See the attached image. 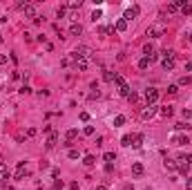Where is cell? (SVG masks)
Returning <instances> with one entry per match:
<instances>
[{"instance_id": "cell-1", "label": "cell", "mask_w": 192, "mask_h": 190, "mask_svg": "<svg viewBox=\"0 0 192 190\" xmlns=\"http://www.w3.org/2000/svg\"><path fill=\"white\" fill-rule=\"evenodd\" d=\"M163 34H165V25H163V22H154V25L148 27V36L150 38H161Z\"/></svg>"}, {"instance_id": "cell-2", "label": "cell", "mask_w": 192, "mask_h": 190, "mask_svg": "<svg viewBox=\"0 0 192 190\" xmlns=\"http://www.w3.org/2000/svg\"><path fill=\"white\" fill-rule=\"evenodd\" d=\"M72 61H74V67H76L78 72H85V70H87V65H89V61H87V58H81V56L74 54V51H72Z\"/></svg>"}, {"instance_id": "cell-3", "label": "cell", "mask_w": 192, "mask_h": 190, "mask_svg": "<svg viewBox=\"0 0 192 190\" xmlns=\"http://www.w3.org/2000/svg\"><path fill=\"white\" fill-rule=\"evenodd\" d=\"M145 101H148V105H154V103L159 101V90L156 87H148L145 90Z\"/></svg>"}, {"instance_id": "cell-4", "label": "cell", "mask_w": 192, "mask_h": 190, "mask_svg": "<svg viewBox=\"0 0 192 190\" xmlns=\"http://www.w3.org/2000/svg\"><path fill=\"white\" fill-rule=\"evenodd\" d=\"M156 112H159V110H156V105H145L143 112H141V119H143V121H150V119L156 116Z\"/></svg>"}, {"instance_id": "cell-5", "label": "cell", "mask_w": 192, "mask_h": 190, "mask_svg": "<svg viewBox=\"0 0 192 190\" xmlns=\"http://www.w3.org/2000/svg\"><path fill=\"white\" fill-rule=\"evenodd\" d=\"M18 7L22 9V14H25L27 18H36V7H34V5H29V2H20Z\"/></svg>"}, {"instance_id": "cell-6", "label": "cell", "mask_w": 192, "mask_h": 190, "mask_svg": "<svg viewBox=\"0 0 192 190\" xmlns=\"http://www.w3.org/2000/svg\"><path fill=\"white\" fill-rule=\"evenodd\" d=\"M139 11H141V9H139V5H132V7H127V9H125V14H123V20L127 22V20H132V18H136Z\"/></svg>"}, {"instance_id": "cell-7", "label": "cell", "mask_w": 192, "mask_h": 190, "mask_svg": "<svg viewBox=\"0 0 192 190\" xmlns=\"http://www.w3.org/2000/svg\"><path fill=\"white\" fill-rule=\"evenodd\" d=\"M74 54H78V56H81V58H87V61L92 58V49H89V47H85V45H78Z\"/></svg>"}, {"instance_id": "cell-8", "label": "cell", "mask_w": 192, "mask_h": 190, "mask_svg": "<svg viewBox=\"0 0 192 190\" xmlns=\"http://www.w3.org/2000/svg\"><path fill=\"white\" fill-rule=\"evenodd\" d=\"M25 175H27V165H25V161H20V163H18V170H16V175H14V179L20 181V179H25Z\"/></svg>"}, {"instance_id": "cell-9", "label": "cell", "mask_w": 192, "mask_h": 190, "mask_svg": "<svg viewBox=\"0 0 192 190\" xmlns=\"http://www.w3.org/2000/svg\"><path fill=\"white\" fill-rule=\"evenodd\" d=\"M7 179H9V168L2 163V161H0V186H5Z\"/></svg>"}, {"instance_id": "cell-10", "label": "cell", "mask_w": 192, "mask_h": 190, "mask_svg": "<svg viewBox=\"0 0 192 190\" xmlns=\"http://www.w3.org/2000/svg\"><path fill=\"white\" fill-rule=\"evenodd\" d=\"M172 141H174V146H188V143H190L188 134H174Z\"/></svg>"}, {"instance_id": "cell-11", "label": "cell", "mask_w": 192, "mask_h": 190, "mask_svg": "<svg viewBox=\"0 0 192 190\" xmlns=\"http://www.w3.org/2000/svg\"><path fill=\"white\" fill-rule=\"evenodd\" d=\"M69 34H72V36H81V34H83V25H81V22H72Z\"/></svg>"}, {"instance_id": "cell-12", "label": "cell", "mask_w": 192, "mask_h": 190, "mask_svg": "<svg viewBox=\"0 0 192 190\" xmlns=\"http://www.w3.org/2000/svg\"><path fill=\"white\" fill-rule=\"evenodd\" d=\"M143 172H145L143 163H139V161H136V163H132V175H134V177H141Z\"/></svg>"}, {"instance_id": "cell-13", "label": "cell", "mask_w": 192, "mask_h": 190, "mask_svg": "<svg viewBox=\"0 0 192 190\" xmlns=\"http://www.w3.org/2000/svg\"><path fill=\"white\" fill-rule=\"evenodd\" d=\"M56 143H58V134L52 132V134H49V139H47V148L52 150V148H56Z\"/></svg>"}, {"instance_id": "cell-14", "label": "cell", "mask_w": 192, "mask_h": 190, "mask_svg": "<svg viewBox=\"0 0 192 190\" xmlns=\"http://www.w3.org/2000/svg\"><path fill=\"white\" fill-rule=\"evenodd\" d=\"M118 94H121V96H125V99H127V96L132 94V90H130V85H127V83H123L121 87H118Z\"/></svg>"}, {"instance_id": "cell-15", "label": "cell", "mask_w": 192, "mask_h": 190, "mask_svg": "<svg viewBox=\"0 0 192 190\" xmlns=\"http://www.w3.org/2000/svg\"><path fill=\"white\" fill-rule=\"evenodd\" d=\"M161 65H163V70H165V72H170L172 67H174V58H163Z\"/></svg>"}, {"instance_id": "cell-16", "label": "cell", "mask_w": 192, "mask_h": 190, "mask_svg": "<svg viewBox=\"0 0 192 190\" xmlns=\"http://www.w3.org/2000/svg\"><path fill=\"white\" fill-rule=\"evenodd\" d=\"M141 146H143V136H141V134H134L132 136V148H141Z\"/></svg>"}, {"instance_id": "cell-17", "label": "cell", "mask_w": 192, "mask_h": 190, "mask_svg": "<svg viewBox=\"0 0 192 190\" xmlns=\"http://www.w3.org/2000/svg\"><path fill=\"white\" fill-rule=\"evenodd\" d=\"M83 163H85L87 168H92V165L96 163V157H94V154H85V159H83Z\"/></svg>"}, {"instance_id": "cell-18", "label": "cell", "mask_w": 192, "mask_h": 190, "mask_svg": "<svg viewBox=\"0 0 192 190\" xmlns=\"http://www.w3.org/2000/svg\"><path fill=\"white\" fill-rule=\"evenodd\" d=\"M150 65H152V61L148 58V56H145V58H141V61H139V70H148Z\"/></svg>"}, {"instance_id": "cell-19", "label": "cell", "mask_w": 192, "mask_h": 190, "mask_svg": "<svg viewBox=\"0 0 192 190\" xmlns=\"http://www.w3.org/2000/svg\"><path fill=\"white\" fill-rule=\"evenodd\" d=\"M114 29H116V31H125V29H127V22L123 20V18H118V20H116V27H114Z\"/></svg>"}, {"instance_id": "cell-20", "label": "cell", "mask_w": 192, "mask_h": 190, "mask_svg": "<svg viewBox=\"0 0 192 190\" xmlns=\"http://www.w3.org/2000/svg\"><path fill=\"white\" fill-rule=\"evenodd\" d=\"M163 165H165V170H177V161H172V159H165Z\"/></svg>"}, {"instance_id": "cell-21", "label": "cell", "mask_w": 192, "mask_h": 190, "mask_svg": "<svg viewBox=\"0 0 192 190\" xmlns=\"http://www.w3.org/2000/svg\"><path fill=\"white\" fill-rule=\"evenodd\" d=\"M76 136H78V130H74V128H72V130H67V134H65V139H67V143H69L72 139H76Z\"/></svg>"}, {"instance_id": "cell-22", "label": "cell", "mask_w": 192, "mask_h": 190, "mask_svg": "<svg viewBox=\"0 0 192 190\" xmlns=\"http://www.w3.org/2000/svg\"><path fill=\"white\" fill-rule=\"evenodd\" d=\"M172 112H174V110H172V107H170V105H165V107H161V116H165V119H168V116H172Z\"/></svg>"}, {"instance_id": "cell-23", "label": "cell", "mask_w": 192, "mask_h": 190, "mask_svg": "<svg viewBox=\"0 0 192 190\" xmlns=\"http://www.w3.org/2000/svg\"><path fill=\"white\" fill-rule=\"evenodd\" d=\"M123 123H125V116H123V114H118V116H114V128H121Z\"/></svg>"}, {"instance_id": "cell-24", "label": "cell", "mask_w": 192, "mask_h": 190, "mask_svg": "<svg viewBox=\"0 0 192 190\" xmlns=\"http://www.w3.org/2000/svg\"><path fill=\"white\" fill-rule=\"evenodd\" d=\"M177 168H179V172H181V175H188L190 165H188V163H185V161H183V163H177Z\"/></svg>"}, {"instance_id": "cell-25", "label": "cell", "mask_w": 192, "mask_h": 190, "mask_svg": "<svg viewBox=\"0 0 192 190\" xmlns=\"http://www.w3.org/2000/svg\"><path fill=\"white\" fill-rule=\"evenodd\" d=\"M103 78L107 80V83H112V80L116 78V74H114V72H110V70H105V74H103Z\"/></svg>"}, {"instance_id": "cell-26", "label": "cell", "mask_w": 192, "mask_h": 190, "mask_svg": "<svg viewBox=\"0 0 192 190\" xmlns=\"http://www.w3.org/2000/svg\"><path fill=\"white\" fill-rule=\"evenodd\" d=\"M103 159L107 161V163H112V161H116V154H114V152H105V154H103Z\"/></svg>"}, {"instance_id": "cell-27", "label": "cell", "mask_w": 192, "mask_h": 190, "mask_svg": "<svg viewBox=\"0 0 192 190\" xmlns=\"http://www.w3.org/2000/svg\"><path fill=\"white\" fill-rule=\"evenodd\" d=\"M56 16H58V18H65L67 16V7H58L56 9Z\"/></svg>"}, {"instance_id": "cell-28", "label": "cell", "mask_w": 192, "mask_h": 190, "mask_svg": "<svg viewBox=\"0 0 192 190\" xmlns=\"http://www.w3.org/2000/svg\"><path fill=\"white\" fill-rule=\"evenodd\" d=\"M121 143H123V146H132V134H125L121 139Z\"/></svg>"}, {"instance_id": "cell-29", "label": "cell", "mask_w": 192, "mask_h": 190, "mask_svg": "<svg viewBox=\"0 0 192 190\" xmlns=\"http://www.w3.org/2000/svg\"><path fill=\"white\" fill-rule=\"evenodd\" d=\"M181 11H183V16H190V14H192V5H183Z\"/></svg>"}, {"instance_id": "cell-30", "label": "cell", "mask_w": 192, "mask_h": 190, "mask_svg": "<svg viewBox=\"0 0 192 190\" xmlns=\"http://www.w3.org/2000/svg\"><path fill=\"white\" fill-rule=\"evenodd\" d=\"M192 83V76H181V80H179V85H190Z\"/></svg>"}, {"instance_id": "cell-31", "label": "cell", "mask_w": 192, "mask_h": 190, "mask_svg": "<svg viewBox=\"0 0 192 190\" xmlns=\"http://www.w3.org/2000/svg\"><path fill=\"white\" fill-rule=\"evenodd\" d=\"M101 16H103V11H101V9H94V14H92V20L96 22V20L101 18Z\"/></svg>"}, {"instance_id": "cell-32", "label": "cell", "mask_w": 192, "mask_h": 190, "mask_svg": "<svg viewBox=\"0 0 192 190\" xmlns=\"http://www.w3.org/2000/svg\"><path fill=\"white\" fill-rule=\"evenodd\" d=\"M163 58H174V51L172 49H163Z\"/></svg>"}, {"instance_id": "cell-33", "label": "cell", "mask_w": 192, "mask_h": 190, "mask_svg": "<svg viewBox=\"0 0 192 190\" xmlns=\"http://www.w3.org/2000/svg\"><path fill=\"white\" fill-rule=\"evenodd\" d=\"M127 101H130V103H136V101H139V94H136V92H132V94L127 96Z\"/></svg>"}, {"instance_id": "cell-34", "label": "cell", "mask_w": 192, "mask_h": 190, "mask_svg": "<svg viewBox=\"0 0 192 190\" xmlns=\"http://www.w3.org/2000/svg\"><path fill=\"white\" fill-rule=\"evenodd\" d=\"M177 92H179V87H177V85H170V87H168V94H170V96H174Z\"/></svg>"}, {"instance_id": "cell-35", "label": "cell", "mask_w": 192, "mask_h": 190, "mask_svg": "<svg viewBox=\"0 0 192 190\" xmlns=\"http://www.w3.org/2000/svg\"><path fill=\"white\" fill-rule=\"evenodd\" d=\"M83 132H85L87 136H89V134H94V125H85V130H83Z\"/></svg>"}, {"instance_id": "cell-36", "label": "cell", "mask_w": 192, "mask_h": 190, "mask_svg": "<svg viewBox=\"0 0 192 190\" xmlns=\"http://www.w3.org/2000/svg\"><path fill=\"white\" fill-rule=\"evenodd\" d=\"M52 190H63V181H58V179H56L54 181V188Z\"/></svg>"}, {"instance_id": "cell-37", "label": "cell", "mask_w": 192, "mask_h": 190, "mask_svg": "<svg viewBox=\"0 0 192 190\" xmlns=\"http://www.w3.org/2000/svg\"><path fill=\"white\" fill-rule=\"evenodd\" d=\"M67 157H69V159H78V150H69V152H67Z\"/></svg>"}, {"instance_id": "cell-38", "label": "cell", "mask_w": 192, "mask_h": 190, "mask_svg": "<svg viewBox=\"0 0 192 190\" xmlns=\"http://www.w3.org/2000/svg\"><path fill=\"white\" fill-rule=\"evenodd\" d=\"M188 128H192V125H188V123H177V130H188Z\"/></svg>"}, {"instance_id": "cell-39", "label": "cell", "mask_w": 192, "mask_h": 190, "mask_svg": "<svg viewBox=\"0 0 192 190\" xmlns=\"http://www.w3.org/2000/svg\"><path fill=\"white\" fill-rule=\"evenodd\" d=\"M98 96H101V92H98V90H92V94H89V99H98Z\"/></svg>"}, {"instance_id": "cell-40", "label": "cell", "mask_w": 192, "mask_h": 190, "mask_svg": "<svg viewBox=\"0 0 192 190\" xmlns=\"http://www.w3.org/2000/svg\"><path fill=\"white\" fill-rule=\"evenodd\" d=\"M181 161H185V163H188V165H192V154H188V157H183Z\"/></svg>"}, {"instance_id": "cell-41", "label": "cell", "mask_w": 192, "mask_h": 190, "mask_svg": "<svg viewBox=\"0 0 192 190\" xmlns=\"http://www.w3.org/2000/svg\"><path fill=\"white\" fill-rule=\"evenodd\" d=\"M29 92H31V87H27V85H25V87H20V94H29Z\"/></svg>"}, {"instance_id": "cell-42", "label": "cell", "mask_w": 192, "mask_h": 190, "mask_svg": "<svg viewBox=\"0 0 192 190\" xmlns=\"http://www.w3.org/2000/svg\"><path fill=\"white\" fill-rule=\"evenodd\" d=\"M183 116L185 119H192V110H183Z\"/></svg>"}, {"instance_id": "cell-43", "label": "cell", "mask_w": 192, "mask_h": 190, "mask_svg": "<svg viewBox=\"0 0 192 190\" xmlns=\"http://www.w3.org/2000/svg\"><path fill=\"white\" fill-rule=\"evenodd\" d=\"M69 190H78V181H72L69 183Z\"/></svg>"}, {"instance_id": "cell-44", "label": "cell", "mask_w": 192, "mask_h": 190, "mask_svg": "<svg viewBox=\"0 0 192 190\" xmlns=\"http://www.w3.org/2000/svg\"><path fill=\"white\" fill-rule=\"evenodd\" d=\"M5 63H7V56H2V54H0V65H5Z\"/></svg>"}, {"instance_id": "cell-45", "label": "cell", "mask_w": 192, "mask_h": 190, "mask_svg": "<svg viewBox=\"0 0 192 190\" xmlns=\"http://www.w3.org/2000/svg\"><path fill=\"white\" fill-rule=\"evenodd\" d=\"M185 186H188V190H192V179L188 177V181H185Z\"/></svg>"}, {"instance_id": "cell-46", "label": "cell", "mask_w": 192, "mask_h": 190, "mask_svg": "<svg viewBox=\"0 0 192 190\" xmlns=\"http://www.w3.org/2000/svg\"><path fill=\"white\" fill-rule=\"evenodd\" d=\"M5 22H7V18H5V16H0V25H5Z\"/></svg>"}, {"instance_id": "cell-47", "label": "cell", "mask_w": 192, "mask_h": 190, "mask_svg": "<svg viewBox=\"0 0 192 190\" xmlns=\"http://www.w3.org/2000/svg\"><path fill=\"white\" fill-rule=\"evenodd\" d=\"M96 190H105V186H96Z\"/></svg>"}, {"instance_id": "cell-48", "label": "cell", "mask_w": 192, "mask_h": 190, "mask_svg": "<svg viewBox=\"0 0 192 190\" xmlns=\"http://www.w3.org/2000/svg\"><path fill=\"white\" fill-rule=\"evenodd\" d=\"M123 190H134V188H132V186H125V188H123Z\"/></svg>"}, {"instance_id": "cell-49", "label": "cell", "mask_w": 192, "mask_h": 190, "mask_svg": "<svg viewBox=\"0 0 192 190\" xmlns=\"http://www.w3.org/2000/svg\"><path fill=\"white\" fill-rule=\"evenodd\" d=\"M188 40H192V34H190V36H188Z\"/></svg>"}, {"instance_id": "cell-50", "label": "cell", "mask_w": 192, "mask_h": 190, "mask_svg": "<svg viewBox=\"0 0 192 190\" xmlns=\"http://www.w3.org/2000/svg\"><path fill=\"white\" fill-rule=\"evenodd\" d=\"M0 43H2V34H0Z\"/></svg>"}]
</instances>
